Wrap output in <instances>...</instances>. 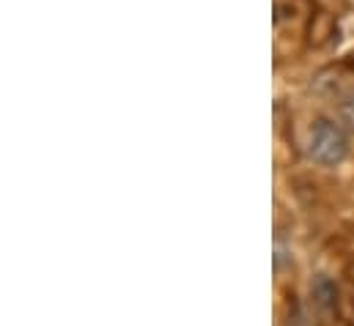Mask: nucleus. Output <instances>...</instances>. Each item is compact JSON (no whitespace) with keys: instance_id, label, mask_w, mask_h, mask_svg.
Returning <instances> with one entry per match:
<instances>
[{"instance_id":"nucleus-1","label":"nucleus","mask_w":354,"mask_h":326,"mask_svg":"<svg viewBox=\"0 0 354 326\" xmlns=\"http://www.w3.org/2000/svg\"><path fill=\"white\" fill-rule=\"evenodd\" d=\"M349 129L338 118H316L305 135V154L319 167H341L349 160Z\"/></svg>"},{"instance_id":"nucleus-2","label":"nucleus","mask_w":354,"mask_h":326,"mask_svg":"<svg viewBox=\"0 0 354 326\" xmlns=\"http://www.w3.org/2000/svg\"><path fill=\"white\" fill-rule=\"evenodd\" d=\"M335 110H338V121H341L349 132H354V88L344 90V93L338 96Z\"/></svg>"}]
</instances>
